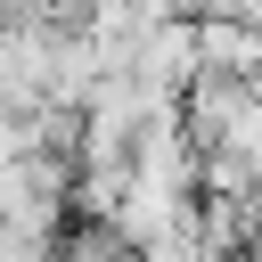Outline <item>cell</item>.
Segmentation results:
<instances>
[{
	"instance_id": "cell-1",
	"label": "cell",
	"mask_w": 262,
	"mask_h": 262,
	"mask_svg": "<svg viewBox=\"0 0 262 262\" xmlns=\"http://www.w3.org/2000/svg\"><path fill=\"white\" fill-rule=\"evenodd\" d=\"M57 262H147L139 254V237L115 221V213H66V229H57Z\"/></svg>"
}]
</instances>
